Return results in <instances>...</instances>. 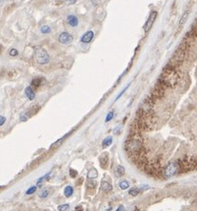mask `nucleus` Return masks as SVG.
Segmentation results:
<instances>
[{
    "label": "nucleus",
    "instance_id": "423d86ee",
    "mask_svg": "<svg viewBox=\"0 0 197 211\" xmlns=\"http://www.w3.org/2000/svg\"><path fill=\"white\" fill-rule=\"evenodd\" d=\"M73 40H74V37L68 31H63L59 36V42L64 46L70 45L73 42Z\"/></svg>",
    "mask_w": 197,
    "mask_h": 211
},
{
    "label": "nucleus",
    "instance_id": "6ab92c4d",
    "mask_svg": "<svg viewBox=\"0 0 197 211\" xmlns=\"http://www.w3.org/2000/svg\"><path fill=\"white\" fill-rule=\"evenodd\" d=\"M188 15H189V11L186 10V11L183 14V15H182V17H181V19H180V21H179V27L184 26V24L186 22V21H187V19H188Z\"/></svg>",
    "mask_w": 197,
    "mask_h": 211
},
{
    "label": "nucleus",
    "instance_id": "aec40b11",
    "mask_svg": "<svg viewBox=\"0 0 197 211\" xmlns=\"http://www.w3.org/2000/svg\"><path fill=\"white\" fill-rule=\"evenodd\" d=\"M40 32L42 34H50L52 32V28L49 25H43L40 28Z\"/></svg>",
    "mask_w": 197,
    "mask_h": 211
},
{
    "label": "nucleus",
    "instance_id": "412c9836",
    "mask_svg": "<svg viewBox=\"0 0 197 211\" xmlns=\"http://www.w3.org/2000/svg\"><path fill=\"white\" fill-rule=\"evenodd\" d=\"M119 187L122 189V190H127L129 187H130V183L126 180H123L119 183Z\"/></svg>",
    "mask_w": 197,
    "mask_h": 211
},
{
    "label": "nucleus",
    "instance_id": "393cba45",
    "mask_svg": "<svg viewBox=\"0 0 197 211\" xmlns=\"http://www.w3.org/2000/svg\"><path fill=\"white\" fill-rule=\"evenodd\" d=\"M140 192V190L139 188H131V189L129 191V194L131 195V196H133V197L137 196Z\"/></svg>",
    "mask_w": 197,
    "mask_h": 211
},
{
    "label": "nucleus",
    "instance_id": "7ed1b4c3",
    "mask_svg": "<svg viewBox=\"0 0 197 211\" xmlns=\"http://www.w3.org/2000/svg\"><path fill=\"white\" fill-rule=\"evenodd\" d=\"M186 55V47L185 46V45L181 44L178 47V49L174 52V53L172 54L170 64L174 66V67L181 64L184 62Z\"/></svg>",
    "mask_w": 197,
    "mask_h": 211
},
{
    "label": "nucleus",
    "instance_id": "bb28decb",
    "mask_svg": "<svg viewBox=\"0 0 197 211\" xmlns=\"http://www.w3.org/2000/svg\"><path fill=\"white\" fill-rule=\"evenodd\" d=\"M50 174H51V173H48V174H46L45 175H44V176L40 177V178L38 180V183H37V184H38V186H40V185H41V184L44 182V181H45V180L47 179V177L50 175Z\"/></svg>",
    "mask_w": 197,
    "mask_h": 211
},
{
    "label": "nucleus",
    "instance_id": "1a4fd4ad",
    "mask_svg": "<svg viewBox=\"0 0 197 211\" xmlns=\"http://www.w3.org/2000/svg\"><path fill=\"white\" fill-rule=\"evenodd\" d=\"M67 22L68 24L72 27V28H76L78 26L79 24V20L78 18L75 15V14H69L68 17H67Z\"/></svg>",
    "mask_w": 197,
    "mask_h": 211
},
{
    "label": "nucleus",
    "instance_id": "f257e3e1",
    "mask_svg": "<svg viewBox=\"0 0 197 211\" xmlns=\"http://www.w3.org/2000/svg\"><path fill=\"white\" fill-rule=\"evenodd\" d=\"M179 79V75L176 67L171 64H168L164 67L160 75V82L164 86L173 87L178 84Z\"/></svg>",
    "mask_w": 197,
    "mask_h": 211
},
{
    "label": "nucleus",
    "instance_id": "f03ea898",
    "mask_svg": "<svg viewBox=\"0 0 197 211\" xmlns=\"http://www.w3.org/2000/svg\"><path fill=\"white\" fill-rule=\"evenodd\" d=\"M125 149L130 154H137L142 150V141L136 135L130 136V138L125 143Z\"/></svg>",
    "mask_w": 197,
    "mask_h": 211
},
{
    "label": "nucleus",
    "instance_id": "6e6552de",
    "mask_svg": "<svg viewBox=\"0 0 197 211\" xmlns=\"http://www.w3.org/2000/svg\"><path fill=\"white\" fill-rule=\"evenodd\" d=\"M93 38H94V32L92 31H88L83 34V36L80 38V42L83 44H89L92 41Z\"/></svg>",
    "mask_w": 197,
    "mask_h": 211
},
{
    "label": "nucleus",
    "instance_id": "a878e982",
    "mask_svg": "<svg viewBox=\"0 0 197 211\" xmlns=\"http://www.w3.org/2000/svg\"><path fill=\"white\" fill-rule=\"evenodd\" d=\"M114 115H115V113H114L113 110H112V111H109V112L107 114V116H106L105 122H109L110 120H112V118H114Z\"/></svg>",
    "mask_w": 197,
    "mask_h": 211
},
{
    "label": "nucleus",
    "instance_id": "c9c22d12",
    "mask_svg": "<svg viewBox=\"0 0 197 211\" xmlns=\"http://www.w3.org/2000/svg\"><path fill=\"white\" fill-rule=\"evenodd\" d=\"M74 211H83V209L82 208H80V207H77Z\"/></svg>",
    "mask_w": 197,
    "mask_h": 211
},
{
    "label": "nucleus",
    "instance_id": "5701e85b",
    "mask_svg": "<svg viewBox=\"0 0 197 211\" xmlns=\"http://www.w3.org/2000/svg\"><path fill=\"white\" fill-rule=\"evenodd\" d=\"M30 117V115L29 114H28V112L27 111H25V112H22L21 115H20V120L21 121H22V122H26L27 120L28 119V118Z\"/></svg>",
    "mask_w": 197,
    "mask_h": 211
},
{
    "label": "nucleus",
    "instance_id": "ddd939ff",
    "mask_svg": "<svg viewBox=\"0 0 197 211\" xmlns=\"http://www.w3.org/2000/svg\"><path fill=\"white\" fill-rule=\"evenodd\" d=\"M44 83V78H42L41 77L39 78H35L34 79H32L31 81V86L35 88H38L42 84Z\"/></svg>",
    "mask_w": 197,
    "mask_h": 211
},
{
    "label": "nucleus",
    "instance_id": "dca6fc26",
    "mask_svg": "<svg viewBox=\"0 0 197 211\" xmlns=\"http://www.w3.org/2000/svg\"><path fill=\"white\" fill-rule=\"evenodd\" d=\"M112 143H113V137H112V136H108V137H106V138L103 140V142H102V148H103V149H106V148L109 147V146L112 144Z\"/></svg>",
    "mask_w": 197,
    "mask_h": 211
},
{
    "label": "nucleus",
    "instance_id": "c756f323",
    "mask_svg": "<svg viewBox=\"0 0 197 211\" xmlns=\"http://www.w3.org/2000/svg\"><path fill=\"white\" fill-rule=\"evenodd\" d=\"M9 54H10V56H12V57H16V56H18L19 52H18L17 49H15V48H12V49L9 51Z\"/></svg>",
    "mask_w": 197,
    "mask_h": 211
},
{
    "label": "nucleus",
    "instance_id": "2eb2a0df",
    "mask_svg": "<svg viewBox=\"0 0 197 211\" xmlns=\"http://www.w3.org/2000/svg\"><path fill=\"white\" fill-rule=\"evenodd\" d=\"M51 194V190L49 188H43L39 192H38V196L41 199H45L47 198L49 195Z\"/></svg>",
    "mask_w": 197,
    "mask_h": 211
},
{
    "label": "nucleus",
    "instance_id": "72a5a7b5",
    "mask_svg": "<svg viewBox=\"0 0 197 211\" xmlns=\"http://www.w3.org/2000/svg\"><path fill=\"white\" fill-rule=\"evenodd\" d=\"M6 121V118L4 117V116H0V127L3 126Z\"/></svg>",
    "mask_w": 197,
    "mask_h": 211
},
{
    "label": "nucleus",
    "instance_id": "e433bc0d",
    "mask_svg": "<svg viewBox=\"0 0 197 211\" xmlns=\"http://www.w3.org/2000/svg\"><path fill=\"white\" fill-rule=\"evenodd\" d=\"M1 48H2V46H1V45H0V52H1V50H2Z\"/></svg>",
    "mask_w": 197,
    "mask_h": 211
},
{
    "label": "nucleus",
    "instance_id": "20e7f679",
    "mask_svg": "<svg viewBox=\"0 0 197 211\" xmlns=\"http://www.w3.org/2000/svg\"><path fill=\"white\" fill-rule=\"evenodd\" d=\"M35 58H36V62L40 65H45L49 63L51 60L48 52L43 47H38L35 50Z\"/></svg>",
    "mask_w": 197,
    "mask_h": 211
},
{
    "label": "nucleus",
    "instance_id": "f8f14e48",
    "mask_svg": "<svg viewBox=\"0 0 197 211\" xmlns=\"http://www.w3.org/2000/svg\"><path fill=\"white\" fill-rule=\"evenodd\" d=\"M101 188V190H102L103 192H111L112 189H113L112 185H111L108 182H107V181H102Z\"/></svg>",
    "mask_w": 197,
    "mask_h": 211
},
{
    "label": "nucleus",
    "instance_id": "7c9ffc66",
    "mask_svg": "<svg viewBox=\"0 0 197 211\" xmlns=\"http://www.w3.org/2000/svg\"><path fill=\"white\" fill-rule=\"evenodd\" d=\"M64 140V137H62V138H60V140H58V141H56L52 146H51V148H57L58 146H60L61 143H62V141Z\"/></svg>",
    "mask_w": 197,
    "mask_h": 211
},
{
    "label": "nucleus",
    "instance_id": "c85d7f7f",
    "mask_svg": "<svg viewBox=\"0 0 197 211\" xmlns=\"http://www.w3.org/2000/svg\"><path fill=\"white\" fill-rule=\"evenodd\" d=\"M35 192H37V186H31L29 189L27 190L26 194H27V195H30V194H33Z\"/></svg>",
    "mask_w": 197,
    "mask_h": 211
},
{
    "label": "nucleus",
    "instance_id": "2f4dec72",
    "mask_svg": "<svg viewBox=\"0 0 197 211\" xmlns=\"http://www.w3.org/2000/svg\"><path fill=\"white\" fill-rule=\"evenodd\" d=\"M69 175H70L72 178H75V177L77 175V171H76V170L73 169V168H70V169H69Z\"/></svg>",
    "mask_w": 197,
    "mask_h": 211
},
{
    "label": "nucleus",
    "instance_id": "39448f33",
    "mask_svg": "<svg viewBox=\"0 0 197 211\" xmlns=\"http://www.w3.org/2000/svg\"><path fill=\"white\" fill-rule=\"evenodd\" d=\"M179 170V166L178 162H171L163 170V175L166 178H170L174 176Z\"/></svg>",
    "mask_w": 197,
    "mask_h": 211
},
{
    "label": "nucleus",
    "instance_id": "9b49d317",
    "mask_svg": "<svg viewBox=\"0 0 197 211\" xmlns=\"http://www.w3.org/2000/svg\"><path fill=\"white\" fill-rule=\"evenodd\" d=\"M100 162H101V167L103 168H106L108 164V153H103L101 155L100 158Z\"/></svg>",
    "mask_w": 197,
    "mask_h": 211
},
{
    "label": "nucleus",
    "instance_id": "f704fd0d",
    "mask_svg": "<svg viewBox=\"0 0 197 211\" xmlns=\"http://www.w3.org/2000/svg\"><path fill=\"white\" fill-rule=\"evenodd\" d=\"M116 211H125V208H124V207L123 205H121V206H119L117 207V209Z\"/></svg>",
    "mask_w": 197,
    "mask_h": 211
},
{
    "label": "nucleus",
    "instance_id": "4be33fe9",
    "mask_svg": "<svg viewBox=\"0 0 197 211\" xmlns=\"http://www.w3.org/2000/svg\"><path fill=\"white\" fill-rule=\"evenodd\" d=\"M96 185H97V183L94 181V179H88L87 183H86L87 187L90 188V189H93V188H95V187H96Z\"/></svg>",
    "mask_w": 197,
    "mask_h": 211
},
{
    "label": "nucleus",
    "instance_id": "b1692460",
    "mask_svg": "<svg viewBox=\"0 0 197 211\" xmlns=\"http://www.w3.org/2000/svg\"><path fill=\"white\" fill-rule=\"evenodd\" d=\"M70 206L69 204H62L58 206V210L59 211H69Z\"/></svg>",
    "mask_w": 197,
    "mask_h": 211
},
{
    "label": "nucleus",
    "instance_id": "f3484780",
    "mask_svg": "<svg viewBox=\"0 0 197 211\" xmlns=\"http://www.w3.org/2000/svg\"><path fill=\"white\" fill-rule=\"evenodd\" d=\"M74 193V189L72 186L70 185H68V186H66V188L64 189V195L67 197V198H69L73 195Z\"/></svg>",
    "mask_w": 197,
    "mask_h": 211
},
{
    "label": "nucleus",
    "instance_id": "4468645a",
    "mask_svg": "<svg viewBox=\"0 0 197 211\" xmlns=\"http://www.w3.org/2000/svg\"><path fill=\"white\" fill-rule=\"evenodd\" d=\"M124 173H125V169H124V168L123 166L118 165V166L116 167V168H115V175H116V177L123 176L124 175Z\"/></svg>",
    "mask_w": 197,
    "mask_h": 211
},
{
    "label": "nucleus",
    "instance_id": "cd10ccee",
    "mask_svg": "<svg viewBox=\"0 0 197 211\" xmlns=\"http://www.w3.org/2000/svg\"><path fill=\"white\" fill-rule=\"evenodd\" d=\"M130 84H128V85H127V86H125V87H124V88H123V89L122 90V91H121V93H120V94H119V95H118V96H116V101L119 100V99H120V98H121V97L123 96V95L124 94V92H125L126 90H127V89H128V88L130 87Z\"/></svg>",
    "mask_w": 197,
    "mask_h": 211
},
{
    "label": "nucleus",
    "instance_id": "9d476101",
    "mask_svg": "<svg viewBox=\"0 0 197 211\" xmlns=\"http://www.w3.org/2000/svg\"><path fill=\"white\" fill-rule=\"evenodd\" d=\"M24 92H25V96H27V98L29 101H33L36 98V93L34 91V89L32 88V86H27L24 90Z\"/></svg>",
    "mask_w": 197,
    "mask_h": 211
},
{
    "label": "nucleus",
    "instance_id": "0eeeda50",
    "mask_svg": "<svg viewBox=\"0 0 197 211\" xmlns=\"http://www.w3.org/2000/svg\"><path fill=\"white\" fill-rule=\"evenodd\" d=\"M156 17H157V13H156V11H152V12L150 13V14H149V16H148V18H147V21H146V23H145V25H144V31H145L146 33L148 32L150 29H151V28L153 27V25H154V21H155Z\"/></svg>",
    "mask_w": 197,
    "mask_h": 211
},
{
    "label": "nucleus",
    "instance_id": "473e14b6",
    "mask_svg": "<svg viewBox=\"0 0 197 211\" xmlns=\"http://www.w3.org/2000/svg\"><path fill=\"white\" fill-rule=\"evenodd\" d=\"M62 1H63L64 3H66L67 5L70 6V5H74V4H76L77 0H62Z\"/></svg>",
    "mask_w": 197,
    "mask_h": 211
},
{
    "label": "nucleus",
    "instance_id": "a211bd4d",
    "mask_svg": "<svg viewBox=\"0 0 197 211\" xmlns=\"http://www.w3.org/2000/svg\"><path fill=\"white\" fill-rule=\"evenodd\" d=\"M98 171L95 168H91L87 173V179H95L98 177Z\"/></svg>",
    "mask_w": 197,
    "mask_h": 211
}]
</instances>
